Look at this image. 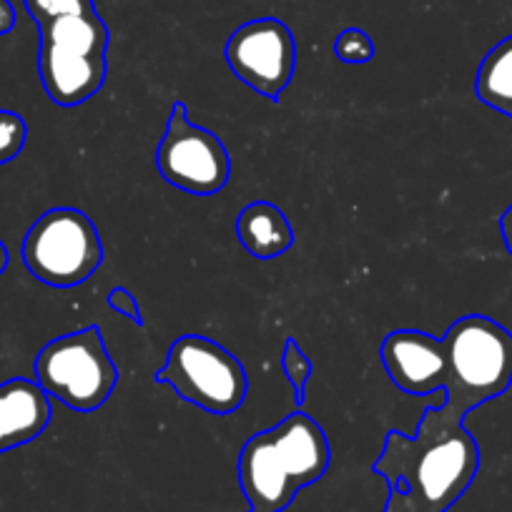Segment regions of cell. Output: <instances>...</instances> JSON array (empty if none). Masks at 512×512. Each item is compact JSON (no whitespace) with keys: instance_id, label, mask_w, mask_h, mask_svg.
Returning a JSON list of instances; mask_svg holds the SVG:
<instances>
[{"instance_id":"6da1fadb","label":"cell","mask_w":512,"mask_h":512,"mask_svg":"<svg viewBox=\"0 0 512 512\" xmlns=\"http://www.w3.org/2000/svg\"><path fill=\"white\" fill-rule=\"evenodd\" d=\"M415 512H447L475 482L480 447L465 417L445 405L427 407L415 435L390 430L372 465Z\"/></svg>"},{"instance_id":"7a4b0ae2","label":"cell","mask_w":512,"mask_h":512,"mask_svg":"<svg viewBox=\"0 0 512 512\" xmlns=\"http://www.w3.org/2000/svg\"><path fill=\"white\" fill-rule=\"evenodd\" d=\"M332 460L322 427L304 412L249 437L239 455V485L249 510L282 512L304 487L324 477Z\"/></svg>"},{"instance_id":"3957f363","label":"cell","mask_w":512,"mask_h":512,"mask_svg":"<svg viewBox=\"0 0 512 512\" xmlns=\"http://www.w3.org/2000/svg\"><path fill=\"white\" fill-rule=\"evenodd\" d=\"M447 354V410L465 417L512 384V334L495 319L467 314L442 337Z\"/></svg>"},{"instance_id":"277c9868","label":"cell","mask_w":512,"mask_h":512,"mask_svg":"<svg viewBox=\"0 0 512 512\" xmlns=\"http://www.w3.org/2000/svg\"><path fill=\"white\" fill-rule=\"evenodd\" d=\"M38 73L48 98L63 108L91 101L108 73V28L96 11L41 23Z\"/></svg>"},{"instance_id":"5b68a950","label":"cell","mask_w":512,"mask_h":512,"mask_svg":"<svg viewBox=\"0 0 512 512\" xmlns=\"http://www.w3.org/2000/svg\"><path fill=\"white\" fill-rule=\"evenodd\" d=\"M36 382L51 400L76 412L103 407L116 390L118 369L101 327H86L48 342L33 362Z\"/></svg>"},{"instance_id":"8992f818","label":"cell","mask_w":512,"mask_h":512,"mask_svg":"<svg viewBox=\"0 0 512 512\" xmlns=\"http://www.w3.org/2000/svg\"><path fill=\"white\" fill-rule=\"evenodd\" d=\"M156 382L211 415H231L249 392L246 369L219 342L201 334H184L166 354V364L156 372Z\"/></svg>"},{"instance_id":"52a82bcc","label":"cell","mask_w":512,"mask_h":512,"mask_svg":"<svg viewBox=\"0 0 512 512\" xmlns=\"http://www.w3.org/2000/svg\"><path fill=\"white\" fill-rule=\"evenodd\" d=\"M23 264L48 287H78L103 264L101 234L81 209L58 206L38 216L28 229Z\"/></svg>"},{"instance_id":"ba28073f","label":"cell","mask_w":512,"mask_h":512,"mask_svg":"<svg viewBox=\"0 0 512 512\" xmlns=\"http://www.w3.org/2000/svg\"><path fill=\"white\" fill-rule=\"evenodd\" d=\"M161 176L191 196H214L231 176V159L226 146L209 128L189 121L184 103L171 106L169 123L156 151Z\"/></svg>"},{"instance_id":"9c48e42d","label":"cell","mask_w":512,"mask_h":512,"mask_svg":"<svg viewBox=\"0 0 512 512\" xmlns=\"http://www.w3.org/2000/svg\"><path fill=\"white\" fill-rule=\"evenodd\" d=\"M224 58L241 83L259 96L277 101L294 78L297 41L287 23L277 18H256L231 33Z\"/></svg>"},{"instance_id":"30bf717a","label":"cell","mask_w":512,"mask_h":512,"mask_svg":"<svg viewBox=\"0 0 512 512\" xmlns=\"http://www.w3.org/2000/svg\"><path fill=\"white\" fill-rule=\"evenodd\" d=\"M387 377L407 395L445 392L447 354L442 339L420 329H397L382 342Z\"/></svg>"},{"instance_id":"8fae6325","label":"cell","mask_w":512,"mask_h":512,"mask_svg":"<svg viewBox=\"0 0 512 512\" xmlns=\"http://www.w3.org/2000/svg\"><path fill=\"white\" fill-rule=\"evenodd\" d=\"M51 397L31 379L0 384V452L16 450L43 435L51 425Z\"/></svg>"},{"instance_id":"7c38bea8","label":"cell","mask_w":512,"mask_h":512,"mask_svg":"<svg viewBox=\"0 0 512 512\" xmlns=\"http://www.w3.org/2000/svg\"><path fill=\"white\" fill-rule=\"evenodd\" d=\"M236 236L241 246L259 262H272L294 244L292 221L272 201H251L236 216Z\"/></svg>"},{"instance_id":"4fadbf2b","label":"cell","mask_w":512,"mask_h":512,"mask_svg":"<svg viewBox=\"0 0 512 512\" xmlns=\"http://www.w3.org/2000/svg\"><path fill=\"white\" fill-rule=\"evenodd\" d=\"M475 93L485 106L512 118V36L492 46L482 58L475 76Z\"/></svg>"},{"instance_id":"5bb4252c","label":"cell","mask_w":512,"mask_h":512,"mask_svg":"<svg viewBox=\"0 0 512 512\" xmlns=\"http://www.w3.org/2000/svg\"><path fill=\"white\" fill-rule=\"evenodd\" d=\"M282 367H284V374H287L289 384H292L294 400H297V405H302L304 395H307V384H309V377H312L314 367H312V359L304 354V349L299 347L294 339H287V344H284Z\"/></svg>"},{"instance_id":"9a60e30c","label":"cell","mask_w":512,"mask_h":512,"mask_svg":"<svg viewBox=\"0 0 512 512\" xmlns=\"http://www.w3.org/2000/svg\"><path fill=\"white\" fill-rule=\"evenodd\" d=\"M26 139L28 126L23 121V116H18L16 111L0 108V166L11 164L13 159L21 156Z\"/></svg>"},{"instance_id":"2e32d148","label":"cell","mask_w":512,"mask_h":512,"mask_svg":"<svg viewBox=\"0 0 512 512\" xmlns=\"http://www.w3.org/2000/svg\"><path fill=\"white\" fill-rule=\"evenodd\" d=\"M334 56L349 66H362L374 58V43L362 28H344L334 41Z\"/></svg>"},{"instance_id":"e0dca14e","label":"cell","mask_w":512,"mask_h":512,"mask_svg":"<svg viewBox=\"0 0 512 512\" xmlns=\"http://www.w3.org/2000/svg\"><path fill=\"white\" fill-rule=\"evenodd\" d=\"M26 8L38 26L53 21V18L96 11L93 0H26Z\"/></svg>"},{"instance_id":"ac0fdd59","label":"cell","mask_w":512,"mask_h":512,"mask_svg":"<svg viewBox=\"0 0 512 512\" xmlns=\"http://www.w3.org/2000/svg\"><path fill=\"white\" fill-rule=\"evenodd\" d=\"M108 307L113 309V312L123 314L126 319H131V322H136L139 327H144V317H141V307L139 302H136V297L131 292H128L126 287H116L108 292L106 297Z\"/></svg>"},{"instance_id":"d6986e66","label":"cell","mask_w":512,"mask_h":512,"mask_svg":"<svg viewBox=\"0 0 512 512\" xmlns=\"http://www.w3.org/2000/svg\"><path fill=\"white\" fill-rule=\"evenodd\" d=\"M13 26H16V8L11 0H0V36L11 33Z\"/></svg>"},{"instance_id":"ffe728a7","label":"cell","mask_w":512,"mask_h":512,"mask_svg":"<svg viewBox=\"0 0 512 512\" xmlns=\"http://www.w3.org/2000/svg\"><path fill=\"white\" fill-rule=\"evenodd\" d=\"M500 231H502V241H505L507 251H510V254H512V204L507 206L505 214H502Z\"/></svg>"},{"instance_id":"44dd1931","label":"cell","mask_w":512,"mask_h":512,"mask_svg":"<svg viewBox=\"0 0 512 512\" xmlns=\"http://www.w3.org/2000/svg\"><path fill=\"white\" fill-rule=\"evenodd\" d=\"M384 512H415V510H412V507L407 505L395 490H390V500H387V505H384Z\"/></svg>"},{"instance_id":"7402d4cb","label":"cell","mask_w":512,"mask_h":512,"mask_svg":"<svg viewBox=\"0 0 512 512\" xmlns=\"http://www.w3.org/2000/svg\"><path fill=\"white\" fill-rule=\"evenodd\" d=\"M6 269H8V249H6V244L0 241V277H3V272H6Z\"/></svg>"},{"instance_id":"603a6c76","label":"cell","mask_w":512,"mask_h":512,"mask_svg":"<svg viewBox=\"0 0 512 512\" xmlns=\"http://www.w3.org/2000/svg\"><path fill=\"white\" fill-rule=\"evenodd\" d=\"M249 512H254V510H249Z\"/></svg>"}]
</instances>
